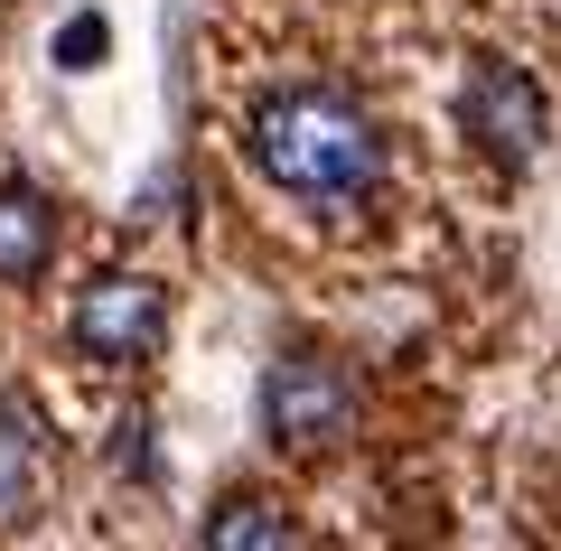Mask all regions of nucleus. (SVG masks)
<instances>
[{"instance_id": "f257e3e1", "label": "nucleus", "mask_w": 561, "mask_h": 551, "mask_svg": "<svg viewBox=\"0 0 561 551\" xmlns=\"http://www.w3.org/2000/svg\"><path fill=\"white\" fill-rule=\"evenodd\" d=\"M243 150H253V169L272 177L280 197H300V206H356L383 187V131L337 84H280V94H262L253 122H243Z\"/></svg>"}, {"instance_id": "f03ea898", "label": "nucleus", "mask_w": 561, "mask_h": 551, "mask_svg": "<svg viewBox=\"0 0 561 551\" xmlns=\"http://www.w3.org/2000/svg\"><path fill=\"white\" fill-rule=\"evenodd\" d=\"M365 421V383L346 355L328 346H280L272 365H262V431H272V449L290 458H337L346 439H356Z\"/></svg>"}, {"instance_id": "7ed1b4c3", "label": "nucleus", "mask_w": 561, "mask_h": 551, "mask_svg": "<svg viewBox=\"0 0 561 551\" xmlns=\"http://www.w3.org/2000/svg\"><path fill=\"white\" fill-rule=\"evenodd\" d=\"M459 131L478 140L505 177H524L542 159V140H552V103H542V84L524 76V66L478 57V66H468V84H459Z\"/></svg>"}, {"instance_id": "20e7f679", "label": "nucleus", "mask_w": 561, "mask_h": 551, "mask_svg": "<svg viewBox=\"0 0 561 551\" xmlns=\"http://www.w3.org/2000/svg\"><path fill=\"white\" fill-rule=\"evenodd\" d=\"M84 365H140V355H160L169 336V290L150 272H103L94 290H76V318H66Z\"/></svg>"}, {"instance_id": "39448f33", "label": "nucleus", "mask_w": 561, "mask_h": 551, "mask_svg": "<svg viewBox=\"0 0 561 551\" xmlns=\"http://www.w3.org/2000/svg\"><path fill=\"white\" fill-rule=\"evenodd\" d=\"M57 262V197L28 177H0V280H38Z\"/></svg>"}, {"instance_id": "423d86ee", "label": "nucleus", "mask_w": 561, "mask_h": 551, "mask_svg": "<svg viewBox=\"0 0 561 551\" xmlns=\"http://www.w3.org/2000/svg\"><path fill=\"white\" fill-rule=\"evenodd\" d=\"M197 551H300V524H290V505H272V495H225V505L206 514Z\"/></svg>"}, {"instance_id": "0eeeda50", "label": "nucleus", "mask_w": 561, "mask_h": 551, "mask_svg": "<svg viewBox=\"0 0 561 551\" xmlns=\"http://www.w3.org/2000/svg\"><path fill=\"white\" fill-rule=\"evenodd\" d=\"M38 468H47V439L28 402H0V524H28L38 505Z\"/></svg>"}, {"instance_id": "6e6552de", "label": "nucleus", "mask_w": 561, "mask_h": 551, "mask_svg": "<svg viewBox=\"0 0 561 551\" xmlns=\"http://www.w3.org/2000/svg\"><path fill=\"white\" fill-rule=\"evenodd\" d=\"M103 47H113V28H103V10H76V20L57 28V47H47V57H57L66 76H94V66H103Z\"/></svg>"}]
</instances>
